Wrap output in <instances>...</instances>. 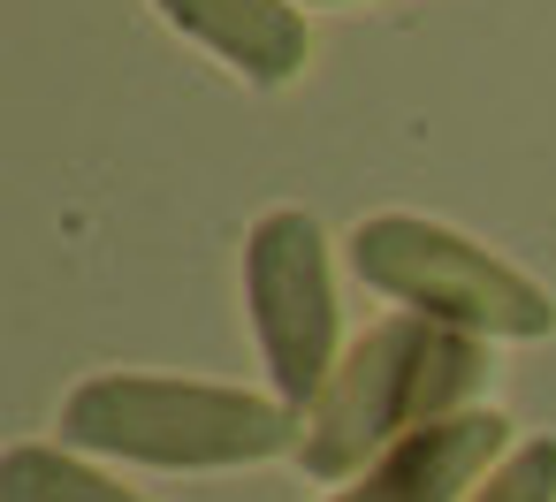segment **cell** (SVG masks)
Segmentation results:
<instances>
[{
	"instance_id": "6da1fadb",
	"label": "cell",
	"mask_w": 556,
	"mask_h": 502,
	"mask_svg": "<svg viewBox=\"0 0 556 502\" xmlns=\"http://www.w3.org/2000/svg\"><path fill=\"white\" fill-rule=\"evenodd\" d=\"M488 381H495V358H488L480 335H457V327L419 320V312H389L366 335H351L343 365L305 403L298 464L313 479L343 487L374 456H389L396 441H412V434H427L442 419L480 411Z\"/></svg>"
},
{
	"instance_id": "7a4b0ae2",
	"label": "cell",
	"mask_w": 556,
	"mask_h": 502,
	"mask_svg": "<svg viewBox=\"0 0 556 502\" xmlns=\"http://www.w3.org/2000/svg\"><path fill=\"white\" fill-rule=\"evenodd\" d=\"M62 441L153 472H237L298 456V411L267 388L176 381V373H92L62 396Z\"/></svg>"
},
{
	"instance_id": "3957f363",
	"label": "cell",
	"mask_w": 556,
	"mask_h": 502,
	"mask_svg": "<svg viewBox=\"0 0 556 502\" xmlns=\"http://www.w3.org/2000/svg\"><path fill=\"white\" fill-rule=\"evenodd\" d=\"M351 274L381 289L389 305L442 320L457 335H480V343L556 335V297L533 274H518L510 259H495L488 244L427 214H366L351 229Z\"/></svg>"
},
{
	"instance_id": "277c9868",
	"label": "cell",
	"mask_w": 556,
	"mask_h": 502,
	"mask_svg": "<svg viewBox=\"0 0 556 502\" xmlns=\"http://www.w3.org/2000/svg\"><path fill=\"white\" fill-rule=\"evenodd\" d=\"M244 320L267 365V396H282L298 419L343 365V305L328 267V229L305 206H267L244 229Z\"/></svg>"
},
{
	"instance_id": "5b68a950",
	"label": "cell",
	"mask_w": 556,
	"mask_h": 502,
	"mask_svg": "<svg viewBox=\"0 0 556 502\" xmlns=\"http://www.w3.org/2000/svg\"><path fill=\"white\" fill-rule=\"evenodd\" d=\"M510 419L495 403L465 411V419H442L412 441H396L389 456H374L358 479H343L328 502H472V487L510 456Z\"/></svg>"
},
{
	"instance_id": "8992f818",
	"label": "cell",
	"mask_w": 556,
	"mask_h": 502,
	"mask_svg": "<svg viewBox=\"0 0 556 502\" xmlns=\"http://www.w3.org/2000/svg\"><path fill=\"white\" fill-rule=\"evenodd\" d=\"M153 9H161L168 31H184L191 47H206L252 92L298 85L305 62H313V31H305L298 0H153Z\"/></svg>"
},
{
	"instance_id": "52a82bcc",
	"label": "cell",
	"mask_w": 556,
	"mask_h": 502,
	"mask_svg": "<svg viewBox=\"0 0 556 502\" xmlns=\"http://www.w3.org/2000/svg\"><path fill=\"white\" fill-rule=\"evenodd\" d=\"M0 502H146V494L85 464L70 441H9L0 449Z\"/></svg>"
},
{
	"instance_id": "ba28073f",
	"label": "cell",
	"mask_w": 556,
	"mask_h": 502,
	"mask_svg": "<svg viewBox=\"0 0 556 502\" xmlns=\"http://www.w3.org/2000/svg\"><path fill=\"white\" fill-rule=\"evenodd\" d=\"M472 502H556V434H526L480 487Z\"/></svg>"
},
{
	"instance_id": "9c48e42d",
	"label": "cell",
	"mask_w": 556,
	"mask_h": 502,
	"mask_svg": "<svg viewBox=\"0 0 556 502\" xmlns=\"http://www.w3.org/2000/svg\"><path fill=\"white\" fill-rule=\"evenodd\" d=\"M298 9H351V0H298Z\"/></svg>"
}]
</instances>
